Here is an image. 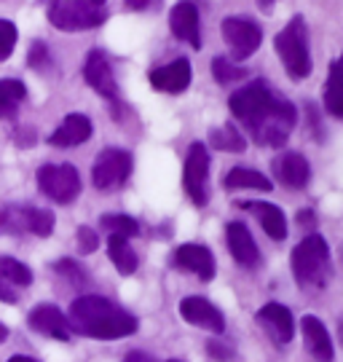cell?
Returning a JSON list of instances; mask_svg holds the SVG:
<instances>
[{"instance_id":"b9f144b4","label":"cell","mask_w":343,"mask_h":362,"mask_svg":"<svg viewBox=\"0 0 343 362\" xmlns=\"http://www.w3.org/2000/svg\"><path fill=\"white\" fill-rule=\"evenodd\" d=\"M6 338H8V327H6V325L0 322V344H3V341H6Z\"/></svg>"},{"instance_id":"2e32d148","label":"cell","mask_w":343,"mask_h":362,"mask_svg":"<svg viewBox=\"0 0 343 362\" xmlns=\"http://www.w3.org/2000/svg\"><path fill=\"white\" fill-rule=\"evenodd\" d=\"M257 322L266 327V333L277 344H290L295 336V320L293 311L281 303H266L263 309L257 311Z\"/></svg>"},{"instance_id":"5b68a950","label":"cell","mask_w":343,"mask_h":362,"mask_svg":"<svg viewBox=\"0 0 343 362\" xmlns=\"http://www.w3.org/2000/svg\"><path fill=\"white\" fill-rule=\"evenodd\" d=\"M49 22L51 27L62 30V33H81L100 27L107 19L105 6H94L91 0H54L49 6Z\"/></svg>"},{"instance_id":"3957f363","label":"cell","mask_w":343,"mask_h":362,"mask_svg":"<svg viewBox=\"0 0 343 362\" xmlns=\"http://www.w3.org/2000/svg\"><path fill=\"white\" fill-rule=\"evenodd\" d=\"M293 274L295 282L306 290H322L330 279V247L327 242L311 233L293 250Z\"/></svg>"},{"instance_id":"484cf974","label":"cell","mask_w":343,"mask_h":362,"mask_svg":"<svg viewBox=\"0 0 343 362\" xmlns=\"http://www.w3.org/2000/svg\"><path fill=\"white\" fill-rule=\"evenodd\" d=\"M27 86L19 78H3L0 81V118H13L19 105L25 103Z\"/></svg>"},{"instance_id":"603a6c76","label":"cell","mask_w":343,"mask_h":362,"mask_svg":"<svg viewBox=\"0 0 343 362\" xmlns=\"http://www.w3.org/2000/svg\"><path fill=\"white\" fill-rule=\"evenodd\" d=\"M223 185L228 188V191H274V185L268 180L266 175H260V172H255V169H244V167H233L226 175V180Z\"/></svg>"},{"instance_id":"1f68e13d","label":"cell","mask_w":343,"mask_h":362,"mask_svg":"<svg viewBox=\"0 0 343 362\" xmlns=\"http://www.w3.org/2000/svg\"><path fill=\"white\" fill-rule=\"evenodd\" d=\"M16 25L8 19H0V62H6L16 49Z\"/></svg>"},{"instance_id":"9a60e30c","label":"cell","mask_w":343,"mask_h":362,"mask_svg":"<svg viewBox=\"0 0 343 362\" xmlns=\"http://www.w3.org/2000/svg\"><path fill=\"white\" fill-rule=\"evenodd\" d=\"M191 62L188 59H175L169 65H161L148 73V81L156 91H164V94H180L191 86Z\"/></svg>"},{"instance_id":"e0dca14e","label":"cell","mask_w":343,"mask_h":362,"mask_svg":"<svg viewBox=\"0 0 343 362\" xmlns=\"http://www.w3.org/2000/svg\"><path fill=\"white\" fill-rule=\"evenodd\" d=\"M91 132H94V127H91L89 116H83V113H70V116L64 118L62 124L49 134V145H54V148H78V145H83L89 140Z\"/></svg>"},{"instance_id":"7bdbcfd3","label":"cell","mask_w":343,"mask_h":362,"mask_svg":"<svg viewBox=\"0 0 343 362\" xmlns=\"http://www.w3.org/2000/svg\"><path fill=\"white\" fill-rule=\"evenodd\" d=\"M91 3H94V6H100V8L105 6V0H91Z\"/></svg>"},{"instance_id":"4dcf8cb0","label":"cell","mask_w":343,"mask_h":362,"mask_svg":"<svg viewBox=\"0 0 343 362\" xmlns=\"http://www.w3.org/2000/svg\"><path fill=\"white\" fill-rule=\"evenodd\" d=\"M27 207H0V233H25Z\"/></svg>"},{"instance_id":"4316f807","label":"cell","mask_w":343,"mask_h":362,"mask_svg":"<svg viewBox=\"0 0 343 362\" xmlns=\"http://www.w3.org/2000/svg\"><path fill=\"white\" fill-rule=\"evenodd\" d=\"M209 145L215 151H223V153H244L247 151V140H244L242 132L236 129L233 124L209 129Z\"/></svg>"},{"instance_id":"30bf717a","label":"cell","mask_w":343,"mask_h":362,"mask_svg":"<svg viewBox=\"0 0 343 362\" xmlns=\"http://www.w3.org/2000/svg\"><path fill=\"white\" fill-rule=\"evenodd\" d=\"M220 33H223V40H226V46L231 49V57L236 62L252 57L260 49V43H263L260 27L255 25L252 19H244V16H228V19H223Z\"/></svg>"},{"instance_id":"7a4b0ae2","label":"cell","mask_w":343,"mask_h":362,"mask_svg":"<svg viewBox=\"0 0 343 362\" xmlns=\"http://www.w3.org/2000/svg\"><path fill=\"white\" fill-rule=\"evenodd\" d=\"M67 322L76 333L94 341H118V338L134 336L140 327L134 314L100 296L76 298L67 311Z\"/></svg>"},{"instance_id":"f1b7e54d","label":"cell","mask_w":343,"mask_h":362,"mask_svg":"<svg viewBox=\"0 0 343 362\" xmlns=\"http://www.w3.org/2000/svg\"><path fill=\"white\" fill-rule=\"evenodd\" d=\"M212 76H215L217 83L226 86V83H233V81L247 78V67L236 65L228 57H215V59H212Z\"/></svg>"},{"instance_id":"d6a6232c","label":"cell","mask_w":343,"mask_h":362,"mask_svg":"<svg viewBox=\"0 0 343 362\" xmlns=\"http://www.w3.org/2000/svg\"><path fill=\"white\" fill-rule=\"evenodd\" d=\"M27 62L33 70H49L51 67V57H49V46L43 40H33L30 46V54H27Z\"/></svg>"},{"instance_id":"6da1fadb","label":"cell","mask_w":343,"mask_h":362,"mask_svg":"<svg viewBox=\"0 0 343 362\" xmlns=\"http://www.w3.org/2000/svg\"><path fill=\"white\" fill-rule=\"evenodd\" d=\"M231 113L242 121L250 137L257 145L266 148H281L287 143L290 132L295 129L298 121V110L290 100H284L281 94L268 86L266 81H252L233 91L228 100Z\"/></svg>"},{"instance_id":"52a82bcc","label":"cell","mask_w":343,"mask_h":362,"mask_svg":"<svg viewBox=\"0 0 343 362\" xmlns=\"http://www.w3.org/2000/svg\"><path fill=\"white\" fill-rule=\"evenodd\" d=\"M132 169H134V161H132V153L129 151H121V148H105L94 167H91V182L97 191H118L124 182L132 177Z\"/></svg>"},{"instance_id":"44dd1931","label":"cell","mask_w":343,"mask_h":362,"mask_svg":"<svg viewBox=\"0 0 343 362\" xmlns=\"http://www.w3.org/2000/svg\"><path fill=\"white\" fill-rule=\"evenodd\" d=\"M301 333H303L306 349L311 351V357L317 362H332L335 357V349H332V338L327 333V327L322 325V320L317 317H303L301 320Z\"/></svg>"},{"instance_id":"f6af8a7d","label":"cell","mask_w":343,"mask_h":362,"mask_svg":"<svg viewBox=\"0 0 343 362\" xmlns=\"http://www.w3.org/2000/svg\"><path fill=\"white\" fill-rule=\"evenodd\" d=\"M166 362H182V360H166Z\"/></svg>"},{"instance_id":"ffe728a7","label":"cell","mask_w":343,"mask_h":362,"mask_svg":"<svg viewBox=\"0 0 343 362\" xmlns=\"http://www.w3.org/2000/svg\"><path fill=\"white\" fill-rule=\"evenodd\" d=\"M33 285V272L25 263L13 258H0V300L3 303H16L22 287Z\"/></svg>"},{"instance_id":"277c9868","label":"cell","mask_w":343,"mask_h":362,"mask_svg":"<svg viewBox=\"0 0 343 362\" xmlns=\"http://www.w3.org/2000/svg\"><path fill=\"white\" fill-rule=\"evenodd\" d=\"M274 49L279 54L281 65L290 73V78L303 81L311 73V54H308V30L306 19L298 13L287 25L281 27V33L274 38Z\"/></svg>"},{"instance_id":"d6986e66","label":"cell","mask_w":343,"mask_h":362,"mask_svg":"<svg viewBox=\"0 0 343 362\" xmlns=\"http://www.w3.org/2000/svg\"><path fill=\"white\" fill-rule=\"evenodd\" d=\"M274 175H277V180H279L281 185H287V188H293V191H301V188L308 185L311 167H308V161H306L301 153L287 151V153H281L274 158Z\"/></svg>"},{"instance_id":"d590c367","label":"cell","mask_w":343,"mask_h":362,"mask_svg":"<svg viewBox=\"0 0 343 362\" xmlns=\"http://www.w3.org/2000/svg\"><path fill=\"white\" fill-rule=\"evenodd\" d=\"M207 351H209L217 362H228L231 357H233V349H231V346H226L220 338H212V341L207 344Z\"/></svg>"},{"instance_id":"9c48e42d","label":"cell","mask_w":343,"mask_h":362,"mask_svg":"<svg viewBox=\"0 0 343 362\" xmlns=\"http://www.w3.org/2000/svg\"><path fill=\"white\" fill-rule=\"evenodd\" d=\"M182 185L193 207H207L209 202V151L204 143H193L185 153Z\"/></svg>"},{"instance_id":"7c38bea8","label":"cell","mask_w":343,"mask_h":362,"mask_svg":"<svg viewBox=\"0 0 343 362\" xmlns=\"http://www.w3.org/2000/svg\"><path fill=\"white\" fill-rule=\"evenodd\" d=\"M180 314H182V320L188 325L204 327V330H209L215 336H220L226 330V320H223L220 309H217L215 303H209L207 298H199V296L182 298L180 300Z\"/></svg>"},{"instance_id":"7402d4cb","label":"cell","mask_w":343,"mask_h":362,"mask_svg":"<svg viewBox=\"0 0 343 362\" xmlns=\"http://www.w3.org/2000/svg\"><path fill=\"white\" fill-rule=\"evenodd\" d=\"M242 209H250L255 218L260 220L263 231L274 239V242H284L287 239V218L277 204H268V202H242Z\"/></svg>"},{"instance_id":"8fae6325","label":"cell","mask_w":343,"mask_h":362,"mask_svg":"<svg viewBox=\"0 0 343 362\" xmlns=\"http://www.w3.org/2000/svg\"><path fill=\"white\" fill-rule=\"evenodd\" d=\"M169 30L172 35L193 49H202V25H199V8L191 0H180L169 13Z\"/></svg>"},{"instance_id":"ab89813d","label":"cell","mask_w":343,"mask_h":362,"mask_svg":"<svg viewBox=\"0 0 343 362\" xmlns=\"http://www.w3.org/2000/svg\"><path fill=\"white\" fill-rule=\"evenodd\" d=\"M8 362H40V360H35V357H27V354H13V357H8Z\"/></svg>"},{"instance_id":"5bb4252c","label":"cell","mask_w":343,"mask_h":362,"mask_svg":"<svg viewBox=\"0 0 343 362\" xmlns=\"http://www.w3.org/2000/svg\"><path fill=\"white\" fill-rule=\"evenodd\" d=\"M27 322L33 330H38L43 336H51L57 341H70V322L64 317V311L54 303H38L35 309L27 314Z\"/></svg>"},{"instance_id":"8992f818","label":"cell","mask_w":343,"mask_h":362,"mask_svg":"<svg viewBox=\"0 0 343 362\" xmlns=\"http://www.w3.org/2000/svg\"><path fill=\"white\" fill-rule=\"evenodd\" d=\"M35 180L40 194L57 204H70L81 194V175L73 164H43L35 172Z\"/></svg>"},{"instance_id":"f35d334b","label":"cell","mask_w":343,"mask_h":362,"mask_svg":"<svg viewBox=\"0 0 343 362\" xmlns=\"http://www.w3.org/2000/svg\"><path fill=\"white\" fill-rule=\"evenodd\" d=\"M298 223L306 226V228H311L317 223V218H314V212H298Z\"/></svg>"},{"instance_id":"8d00e7d4","label":"cell","mask_w":343,"mask_h":362,"mask_svg":"<svg viewBox=\"0 0 343 362\" xmlns=\"http://www.w3.org/2000/svg\"><path fill=\"white\" fill-rule=\"evenodd\" d=\"M124 362H153V357L148 354V351L134 349V351H129L127 357H124Z\"/></svg>"},{"instance_id":"d4e9b609","label":"cell","mask_w":343,"mask_h":362,"mask_svg":"<svg viewBox=\"0 0 343 362\" xmlns=\"http://www.w3.org/2000/svg\"><path fill=\"white\" fill-rule=\"evenodd\" d=\"M107 255H110L113 266L118 269V274H124V276H132V274L137 272V266H140L134 250L129 247V239L127 236H118V233L107 236Z\"/></svg>"},{"instance_id":"ee69618b","label":"cell","mask_w":343,"mask_h":362,"mask_svg":"<svg viewBox=\"0 0 343 362\" xmlns=\"http://www.w3.org/2000/svg\"><path fill=\"white\" fill-rule=\"evenodd\" d=\"M40 3H46V6H51V3H54V0H40Z\"/></svg>"},{"instance_id":"83f0119b","label":"cell","mask_w":343,"mask_h":362,"mask_svg":"<svg viewBox=\"0 0 343 362\" xmlns=\"http://www.w3.org/2000/svg\"><path fill=\"white\" fill-rule=\"evenodd\" d=\"M54 212L51 209H38V207H27V231L35 233V236H51L54 233Z\"/></svg>"},{"instance_id":"ac0fdd59","label":"cell","mask_w":343,"mask_h":362,"mask_svg":"<svg viewBox=\"0 0 343 362\" xmlns=\"http://www.w3.org/2000/svg\"><path fill=\"white\" fill-rule=\"evenodd\" d=\"M226 242H228V250L233 260L244 266V269H255L260 263V252H257V245H255L252 233L244 223H228L226 226Z\"/></svg>"},{"instance_id":"e575fe53","label":"cell","mask_w":343,"mask_h":362,"mask_svg":"<svg viewBox=\"0 0 343 362\" xmlns=\"http://www.w3.org/2000/svg\"><path fill=\"white\" fill-rule=\"evenodd\" d=\"M54 272L59 274V276H64V279H70L73 285H83V282H86V274H83V269L78 266L76 260H70V258L59 260V263L54 266Z\"/></svg>"},{"instance_id":"ba28073f","label":"cell","mask_w":343,"mask_h":362,"mask_svg":"<svg viewBox=\"0 0 343 362\" xmlns=\"http://www.w3.org/2000/svg\"><path fill=\"white\" fill-rule=\"evenodd\" d=\"M83 81H86L100 97H105V100L110 103L115 118L124 116L121 91H118V83H115L113 67H110L107 54L102 52V49H91V52L86 54V62H83Z\"/></svg>"},{"instance_id":"836d02e7","label":"cell","mask_w":343,"mask_h":362,"mask_svg":"<svg viewBox=\"0 0 343 362\" xmlns=\"http://www.w3.org/2000/svg\"><path fill=\"white\" fill-rule=\"evenodd\" d=\"M76 245L81 255H91V252H97V247H100V236H97V231L89 228V226H81L76 231Z\"/></svg>"},{"instance_id":"f546056e","label":"cell","mask_w":343,"mask_h":362,"mask_svg":"<svg viewBox=\"0 0 343 362\" xmlns=\"http://www.w3.org/2000/svg\"><path fill=\"white\" fill-rule=\"evenodd\" d=\"M100 226L105 228V231L118 233V236H127V239L140 233V223H137L134 218H129V215H102Z\"/></svg>"},{"instance_id":"74e56055","label":"cell","mask_w":343,"mask_h":362,"mask_svg":"<svg viewBox=\"0 0 343 362\" xmlns=\"http://www.w3.org/2000/svg\"><path fill=\"white\" fill-rule=\"evenodd\" d=\"M132 11H145V8H151L156 0H124Z\"/></svg>"},{"instance_id":"60d3db41","label":"cell","mask_w":343,"mask_h":362,"mask_svg":"<svg viewBox=\"0 0 343 362\" xmlns=\"http://www.w3.org/2000/svg\"><path fill=\"white\" fill-rule=\"evenodd\" d=\"M274 3H277V0H257V6H260L263 11H271V8H274Z\"/></svg>"},{"instance_id":"4fadbf2b","label":"cell","mask_w":343,"mask_h":362,"mask_svg":"<svg viewBox=\"0 0 343 362\" xmlns=\"http://www.w3.org/2000/svg\"><path fill=\"white\" fill-rule=\"evenodd\" d=\"M172 263L182 269V272L196 274L202 282H212L215 279V255L212 250L204 245H180L175 250Z\"/></svg>"},{"instance_id":"cb8c5ba5","label":"cell","mask_w":343,"mask_h":362,"mask_svg":"<svg viewBox=\"0 0 343 362\" xmlns=\"http://www.w3.org/2000/svg\"><path fill=\"white\" fill-rule=\"evenodd\" d=\"M325 107L335 118H343V54L335 59L327 70V83H325Z\"/></svg>"}]
</instances>
